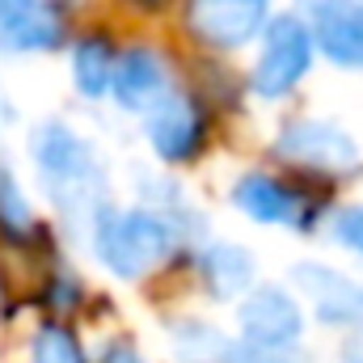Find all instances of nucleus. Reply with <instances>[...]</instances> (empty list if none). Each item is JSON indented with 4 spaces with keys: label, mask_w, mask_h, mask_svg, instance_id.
<instances>
[{
    "label": "nucleus",
    "mask_w": 363,
    "mask_h": 363,
    "mask_svg": "<svg viewBox=\"0 0 363 363\" xmlns=\"http://www.w3.org/2000/svg\"><path fill=\"white\" fill-rule=\"evenodd\" d=\"M174 347H178V359H186V363H216L228 355L224 338L216 330L199 325V321H186V325L174 330Z\"/></svg>",
    "instance_id": "dca6fc26"
},
{
    "label": "nucleus",
    "mask_w": 363,
    "mask_h": 363,
    "mask_svg": "<svg viewBox=\"0 0 363 363\" xmlns=\"http://www.w3.org/2000/svg\"><path fill=\"white\" fill-rule=\"evenodd\" d=\"M30 363H85V359H81L77 338H72L64 325L43 321V325L34 330V338H30Z\"/></svg>",
    "instance_id": "2eb2a0df"
},
{
    "label": "nucleus",
    "mask_w": 363,
    "mask_h": 363,
    "mask_svg": "<svg viewBox=\"0 0 363 363\" xmlns=\"http://www.w3.org/2000/svg\"><path fill=\"white\" fill-rule=\"evenodd\" d=\"M342 363H363V351H359V347H347V355H342Z\"/></svg>",
    "instance_id": "aec40b11"
},
{
    "label": "nucleus",
    "mask_w": 363,
    "mask_h": 363,
    "mask_svg": "<svg viewBox=\"0 0 363 363\" xmlns=\"http://www.w3.org/2000/svg\"><path fill=\"white\" fill-rule=\"evenodd\" d=\"M203 271H207V283L216 296H237L254 283V258L241 245H207Z\"/></svg>",
    "instance_id": "4468645a"
},
{
    "label": "nucleus",
    "mask_w": 363,
    "mask_h": 363,
    "mask_svg": "<svg viewBox=\"0 0 363 363\" xmlns=\"http://www.w3.org/2000/svg\"><path fill=\"white\" fill-rule=\"evenodd\" d=\"M233 203L245 216H254L258 224H300L304 228V220H300L304 216V199L274 178H262V174L241 178L237 190H233Z\"/></svg>",
    "instance_id": "f8f14e48"
},
{
    "label": "nucleus",
    "mask_w": 363,
    "mask_h": 363,
    "mask_svg": "<svg viewBox=\"0 0 363 363\" xmlns=\"http://www.w3.org/2000/svg\"><path fill=\"white\" fill-rule=\"evenodd\" d=\"M203 110L186 93H165L148 110V144L161 161H190L203 144Z\"/></svg>",
    "instance_id": "0eeeda50"
},
{
    "label": "nucleus",
    "mask_w": 363,
    "mask_h": 363,
    "mask_svg": "<svg viewBox=\"0 0 363 363\" xmlns=\"http://www.w3.org/2000/svg\"><path fill=\"white\" fill-rule=\"evenodd\" d=\"M9 4H13V0H0V17H4V9H9Z\"/></svg>",
    "instance_id": "412c9836"
},
{
    "label": "nucleus",
    "mask_w": 363,
    "mask_h": 363,
    "mask_svg": "<svg viewBox=\"0 0 363 363\" xmlns=\"http://www.w3.org/2000/svg\"><path fill=\"white\" fill-rule=\"evenodd\" d=\"M334 237H338L347 250H355V254L363 258V203L334 216Z\"/></svg>",
    "instance_id": "a211bd4d"
},
{
    "label": "nucleus",
    "mask_w": 363,
    "mask_h": 363,
    "mask_svg": "<svg viewBox=\"0 0 363 363\" xmlns=\"http://www.w3.org/2000/svg\"><path fill=\"white\" fill-rule=\"evenodd\" d=\"M313 51H317V43H313L308 21H300L296 13L274 17L267 38H262V55L254 64L250 89L258 93V97H283V93H291L304 81V72L313 68Z\"/></svg>",
    "instance_id": "7ed1b4c3"
},
{
    "label": "nucleus",
    "mask_w": 363,
    "mask_h": 363,
    "mask_svg": "<svg viewBox=\"0 0 363 363\" xmlns=\"http://www.w3.org/2000/svg\"><path fill=\"white\" fill-rule=\"evenodd\" d=\"M178 245V233L157 211H101L93 220L97 262L118 279H140L157 271Z\"/></svg>",
    "instance_id": "f257e3e1"
},
{
    "label": "nucleus",
    "mask_w": 363,
    "mask_h": 363,
    "mask_svg": "<svg viewBox=\"0 0 363 363\" xmlns=\"http://www.w3.org/2000/svg\"><path fill=\"white\" fill-rule=\"evenodd\" d=\"M190 21L211 47L237 51L271 30V0H190Z\"/></svg>",
    "instance_id": "39448f33"
},
{
    "label": "nucleus",
    "mask_w": 363,
    "mask_h": 363,
    "mask_svg": "<svg viewBox=\"0 0 363 363\" xmlns=\"http://www.w3.org/2000/svg\"><path fill=\"white\" fill-rule=\"evenodd\" d=\"M279 157L317 169V174H355L359 169V144L321 118H300L279 131Z\"/></svg>",
    "instance_id": "20e7f679"
},
{
    "label": "nucleus",
    "mask_w": 363,
    "mask_h": 363,
    "mask_svg": "<svg viewBox=\"0 0 363 363\" xmlns=\"http://www.w3.org/2000/svg\"><path fill=\"white\" fill-rule=\"evenodd\" d=\"M64 43V21L47 0H13L0 17V47L9 51H51Z\"/></svg>",
    "instance_id": "1a4fd4ad"
},
{
    "label": "nucleus",
    "mask_w": 363,
    "mask_h": 363,
    "mask_svg": "<svg viewBox=\"0 0 363 363\" xmlns=\"http://www.w3.org/2000/svg\"><path fill=\"white\" fill-rule=\"evenodd\" d=\"M308 13L317 51L338 68H363V0H313Z\"/></svg>",
    "instance_id": "423d86ee"
},
{
    "label": "nucleus",
    "mask_w": 363,
    "mask_h": 363,
    "mask_svg": "<svg viewBox=\"0 0 363 363\" xmlns=\"http://www.w3.org/2000/svg\"><path fill=\"white\" fill-rule=\"evenodd\" d=\"M0 228H4V237H30L34 233L30 203H26L21 186L9 169H0Z\"/></svg>",
    "instance_id": "f3484780"
},
{
    "label": "nucleus",
    "mask_w": 363,
    "mask_h": 363,
    "mask_svg": "<svg viewBox=\"0 0 363 363\" xmlns=\"http://www.w3.org/2000/svg\"><path fill=\"white\" fill-rule=\"evenodd\" d=\"M114 72H118V55H114V43L89 34L72 47V85L85 97H101V93L114 89Z\"/></svg>",
    "instance_id": "ddd939ff"
},
{
    "label": "nucleus",
    "mask_w": 363,
    "mask_h": 363,
    "mask_svg": "<svg viewBox=\"0 0 363 363\" xmlns=\"http://www.w3.org/2000/svg\"><path fill=\"white\" fill-rule=\"evenodd\" d=\"M291 283H300V291L313 296L321 321H359L363 317V287L351 283L347 274L300 262V267H291Z\"/></svg>",
    "instance_id": "9d476101"
},
{
    "label": "nucleus",
    "mask_w": 363,
    "mask_h": 363,
    "mask_svg": "<svg viewBox=\"0 0 363 363\" xmlns=\"http://www.w3.org/2000/svg\"><path fill=\"white\" fill-rule=\"evenodd\" d=\"M237 321H241V334H245L254 347H287V342H296L300 330H304L300 304H296L283 287H254V291L241 300Z\"/></svg>",
    "instance_id": "6e6552de"
},
{
    "label": "nucleus",
    "mask_w": 363,
    "mask_h": 363,
    "mask_svg": "<svg viewBox=\"0 0 363 363\" xmlns=\"http://www.w3.org/2000/svg\"><path fill=\"white\" fill-rule=\"evenodd\" d=\"M34 165L60 211H89L101 199V165L89 144L64 123H43L34 131Z\"/></svg>",
    "instance_id": "f03ea898"
},
{
    "label": "nucleus",
    "mask_w": 363,
    "mask_h": 363,
    "mask_svg": "<svg viewBox=\"0 0 363 363\" xmlns=\"http://www.w3.org/2000/svg\"><path fill=\"white\" fill-rule=\"evenodd\" d=\"M101 363H144V359H140L127 342H118V347H110V351H106V359H101Z\"/></svg>",
    "instance_id": "6ab92c4d"
},
{
    "label": "nucleus",
    "mask_w": 363,
    "mask_h": 363,
    "mask_svg": "<svg viewBox=\"0 0 363 363\" xmlns=\"http://www.w3.org/2000/svg\"><path fill=\"white\" fill-rule=\"evenodd\" d=\"M114 101L127 110H152L165 97V64L152 47H131L118 55L114 72Z\"/></svg>",
    "instance_id": "9b49d317"
}]
</instances>
